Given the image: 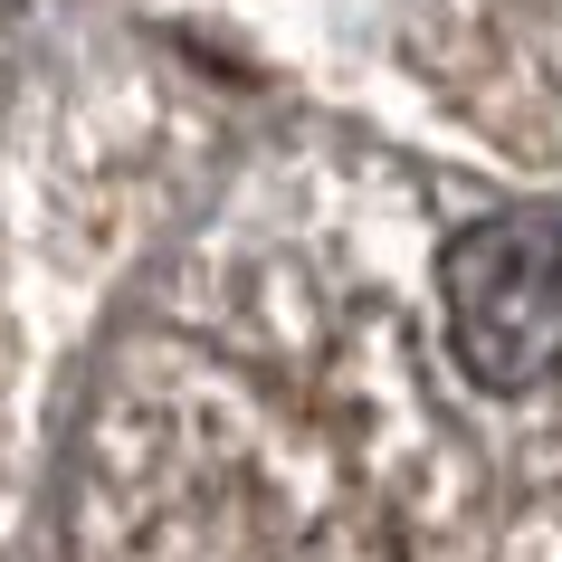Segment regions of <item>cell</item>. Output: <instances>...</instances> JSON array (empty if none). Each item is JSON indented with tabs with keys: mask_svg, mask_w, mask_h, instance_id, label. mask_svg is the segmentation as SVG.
<instances>
[{
	"mask_svg": "<svg viewBox=\"0 0 562 562\" xmlns=\"http://www.w3.org/2000/svg\"><path fill=\"white\" fill-rule=\"evenodd\" d=\"M448 334L476 391H543L562 372V220L553 210H496L476 220L439 267Z\"/></svg>",
	"mask_w": 562,
	"mask_h": 562,
	"instance_id": "1",
	"label": "cell"
}]
</instances>
